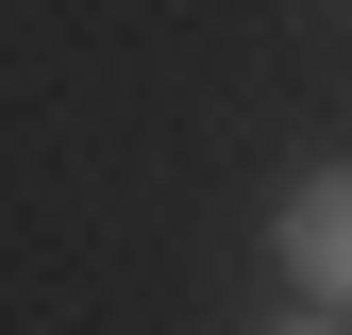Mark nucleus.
<instances>
[{"label":"nucleus","mask_w":352,"mask_h":335,"mask_svg":"<svg viewBox=\"0 0 352 335\" xmlns=\"http://www.w3.org/2000/svg\"><path fill=\"white\" fill-rule=\"evenodd\" d=\"M269 251H285V302H336L352 319V168H302L269 201Z\"/></svg>","instance_id":"obj_1"},{"label":"nucleus","mask_w":352,"mask_h":335,"mask_svg":"<svg viewBox=\"0 0 352 335\" xmlns=\"http://www.w3.org/2000/svg\"><path fill=\"white\" fill-rule=\"evenodd\" d=\"M269 335H352V319H336V302H285V319H269Z\"/></svg>","instance_id":"obj_2"}]
</instances>
